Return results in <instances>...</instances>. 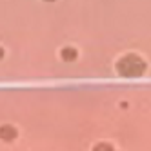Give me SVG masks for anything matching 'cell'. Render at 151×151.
Here are the masks:
<instances>
[{"label":"cell","instance_id":"cell-4","mask_svg":"<svg viewBox=\"0 0 151 151\" xmlns=\"http://www.w3.org/2000/svg\"><path fill=\"white\" fill-rule=\"evenodd\" d=\"M93 151H115V147L109 142H99L93 146Z\"/></svg>","mask_w":151,"mask_h":151},{"label":"cell","instance_id":"cell-2","mask_svg":"<svg viewBox=\"0 0 151 151\" xmlns=\"http://www.w3.org/2000/svg\"><path fill=\"white\" fill-rule=\"evenodd\" d=\"M17 135H18V131L13 124H2L0 126V140H2V142H13L17 138Z\"/></svg>","mask_w":151,"mask_h":151},{"label":"cell","instance_id":"cell-6","mask_svg":"<svg viewBox=\"0 0 151 151\" xmlns=\"http://www.w3.org/2000/svg\"><path fill=\"white\" fill-rule=\"evenodd\" d=\"M44 2H55V0H44Z\"/></svg>","mask_w":151,"mask_h":151},{"label":"cell","instance_id":"cell-5","mask_svg":"<svg viewBox=\"0 0 151 151\" xmlns=\"http://www.w3.org/2000/svg\"><path fill=\"white\" fill-rule=\"evenodd\" d=\"M2 58H4V49L0 47V60H2Z\"/></svg>","mask_w":151,"mask_h":151},{"label":"cell","instance_id":"cell-1","mask_svg":"<svg viewBox=\"0 0 151 151\" xmlns=\"http://www.w3.org/2000/svg\"><path fill=\"white\" fill-rule=\"evenodd\" d=\"M116 71L120 73L122 77L135 78V77H140V75L146 71V62L137 55H126V57H122L118 60Z\"/></svg>","mask_w":151,"mask_h":151},{"label":"cell","instance_id":"cell-3","mask_svg":"<svg viewBox=\"0 0 151 151\" xmlns=\"http://www.w3.org/2000/svg\"><path fill=\"white\" fill-rule=\"evenodd\" d=\"M77 55H78V53H77V49H75V47H64L62 51H60V57H62V60L64 62H73V60H77Z\"/></svg>","mask_w":151,"mask_h":151}]
</instances>
